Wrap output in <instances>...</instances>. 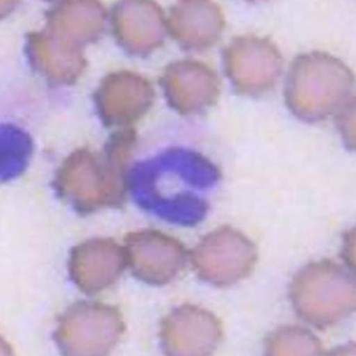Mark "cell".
Wrapping results in <instances>:
<instances>
[{
	"instance_id": "3957f363",
	"label": "cell",
	"mask_w": 356,
	"mask_h": 356,
	"mask_svg": "<svg viewBox=\"0 0 356 356\" xmlns=\"http://www.w3.org/2000/svg\"><path fill=\"white\" fill-rule=\"evenodd\" d=\"M126 168L105 153L78 149L61 163L54 187L81 215L119 207L126 197Z\"/></svg>"
},
{
	"instance_id": "d6986e66",
	"label": "cell",
	"mask_w": 356,
	"mask_h": 356,
	"mask_svg": "<svg viewBox=\"0 0 356 356\" xmlns=\"http://www.w3.org/2000/svg\"><path fill=\"white\" fill-rule=\"evenodd\" d=\"M342 257L351 269H355V229L348 232L345 236Z\"/></svg>"
},
{
	"instance_id": "7c38bea8",
	"label": "cell",
	"mask_w": 356,
	"mask_h": 356,
	"mask_svg": "<svg viewBox=\"0 0 356 356\" xmlns=\"http://www.w3.org/2000/svg\"><path fill=\"white\" fill-rule=\"evenodd\" d=\"M127 264V252L121 245L111 238H93L72 249L68 271L81 291L94 294L113 284Z\"/></svg>"
},
{
	"instance_id": "8fae6325",
	"label": "cell",
	"mask_w": 356,
	"mask_h": 356,
	"mask_svg": "<svg viewBox=\"0 0 356 356\" xmlns=\"http://www.w3.org/2000/svg\"><path fill=\"white\" fill-rule=\"evenodd\" d=\"M169 105L183 115H193L214 106L221 92L216 72L200 61L183 60L170 65L161 78Z\"/></svg>"
},
{
	"instance_id": "ac0fdd59",
	"label": "cell",
	"mask_w": 356,
	"mask_h": 356,
	"mask_svg": "<svg viewBox=\"0 0 356 356\" xmlns=\"http://www.w3.org/2000/svg\"><path fill=\"white\" fill-rule=\"evenodd\" d=\"M355 99H353L338 113V125L346 146L355 147Z\"/></svg>"
},
{
	"instance_id": "5b68a950",
	"label": "cell",
	"mask_w": 356,
	"mask_h": 356,
	"mask_svg": "<svg viewBox=\"0 0 356 356\" xmlns=\"http://www.w3.org/2000/svg\"><path fill=\"white\" fill-rule=\"evenodd\" d=\"M124 330L115 307L79 301L60 317L54 339L65 355L102 356L118 345Z\"/></svg>"
},
{
	"instance_id": "30bf717a",
	"label": "cell",
	"mask_w": 356,
	"mask_h": 356,
	"mask_svg": "<svg viewBox=\"0 0 356 356\" xmlns=\"http://www.w3.org/2000/svg\"><path fill=\"white\" fill-rule=\"evenodd\" d=\"M152 85L142 75L128 71L109 74L95 95L102 122L108 127H124L138 121L152 108Z\"/></svg>"
},
{
	"instance_id": "6da1fadb",
	"label": "cell",
	"mask_w": 356,
	"mask_h": 356,
	"mask_svg": "<svg viewBox=\"0 0 356 356\" xmlns=\"http://www.w3.org/2000/svg\"><path fill=\"white\" fill-rule=\"evenodd\" d=\"M170 175L167 178L156 176L143 169L131 177L130 186L136 201L163 220L191 227L204 220L209 211L207 200L195 193H182L181 182L198 191L210 189L220 180V171L213 163L200 153L177 149L169 154Z\"/></svg>"
},
{
	"instance_id": "9c48e42d",
	"label": "cell",
	"mask_w": 356,
	"mask_h": 356,
	"mask_svg": "<svg viewBox=\"0 0 356 356\" xmlns=\"http://www.w3.org/2000/svg\"><path fill=\"white\" fill-rule=\"evenodd\" d=\"M220 321L207 310L183 305L162 321L163 351L173 356H205L213 353L222 339Z\"/></svg>"
},
{
	"instance_id": "5bb4252c",
	"label": "cell",
	"mask_w": 356,
	"mask_h": 356,
	"mask_svg": "<svg viewBox=\"0 0 356 356\" xmlns=\"http://www.w3.org/2000/svg\"><path fill=\"white\" fill-rule=\"evenodd\" d=\"M26 51L33 67L58 83H74L86 66L83 47L45 29L27 36Z\"/></svg>"
},
{
	"instance_id": "4fadbf2b",
	"label": "cell",
	"mask_w": 356,
	"mask_h": 356,
	"mask_svg": "<svg viewBox=\"0 0 356 356\" xmlns=\"http://www.w3.org/2000/svg\"><path fill=\"white\" fill-rule=\"evenodd\" d=\"M113 26L122 46L136 54L156 49L165 36V22L160 6L145 0H129L116 5Z\"/></svg>"
},
{
	"instance_id": "ba28073f",
	"label": "cell",
	"mask_w": 356,
	"mask_h": 356,
	"mask_svg": "<svg viewBox=\"0 0 356 356\" xmlns=\"http://www.w3.org/2000/svg\"><path fill=\"white\" fill-rule=\"evenodd\" d=\"M126 252L133 275L150 285L162 286L176 278L187 257L183 245L156 230H140L127 235Z\"/></svg>"
},
{
	"instance_id": "2e32d148",
	"label": "cell",
	"mask_w": 356,
	"mask_h": 356,
	"mask_svg": "<svg viewBox=\"0 0 356 356\" xmlns=\"http://www.w3.org/2000/svg\"><path fill=\"white\" fill-rule=\"evenodd\" d=\"M45 30L83 47L104 31L106 12L94 0L59 2L47 12Z\"/></svg>"
},
{
	"instance_id": "e0dca14e",
	"label": "cell",
	"mask_w": 356,
	"mask_h": 356,
	"mask_svg": "<svg viewBox=\"0 0 356 356\" xmlns=\"http://www.w3.org/2000/svg\"><path fill=\"white\" fill-rule=\"evenodd\" d=\"M266 352L273 356L320 355L323 348L316 335L305 328L284 326L267 338Z\"/></svg>"
},
{
	"instance_id": "9a60e30c",
	"label": "cell",
	"mask_w": 356,
	"mask_h": 356,
	"mask_svg": "<svg viewBox=\"0 0 356 356\" xmlns=\"http://www.w3.org/2000/svg\"><path fill=\"white\" fill-rule=\"evenodd\" d=\"M168 29L178 42L191 49L214 45L220 38L225 19L220 6L208 0H184L170 12Z\"/></svg>"
},
{
	"instance_id": "277c9868",
	"label": "cell",
	"mask_w": 356,
	"mask_h": 356,
	"mask_svg": "<svg viewBox=\"0 0 356 356\" xmlns=\"http://www.w3.org/2000/svg\"><path fill=\"white\" fill-rule=\"evenodd\" d=\"M290 294L298 316L318 328L337 325L355 310V278L330 260L305 266L293 278Z\"/></svg>"
},
{
	"instance_id": "8992f818",
	"label": "cell",
	"mask_w": 356,
	"mask_h": 356,
	"mask_svg": "<svg viewBox=\"0 0 356 356\" xmlns=\"http://www.w3.org/2000/svg\"><path fill=\"white\" fill-rule=\"evenodd\" d=\"M257 256L250 239L234 228L222 227L202 238L193 252L191 262L204 282L224 287L248 277Z\"/></svg>"
},
{
	"instance_id": "7a4b0ae2",
	"label": "cell",
	"mask_w": 356,
	"mask_h": 356,
	"mask_svg": "<svg viewBox=\"0 0 356 356\" xmlns=\"http://www.w3.org/2000/svg\"><path fill=\"white\" fill-rule=\"evenodd\" d=\"M354 86L350 68L340 59L321 51L300 54L287 77L286 105L301 120H324L355 99Z\"/></svg>"
},
{
	"instance_id": "52a82bcc",
	"label": "cell",
	"mask_w": 356,
	"mask_h": 356,
	"mask_svg": "<svg viewBox=\"0 0 356 356\" xmlns=\"http://www.w3.org/2000/svg\"><path fill=\"white\" fill-rule=\"evenodd\" d=\"M227 76L238 92L255 95L270 90L282 74L284 59L269 39L243 36L224 51Z\"/></svg>"
}]
</instances>
